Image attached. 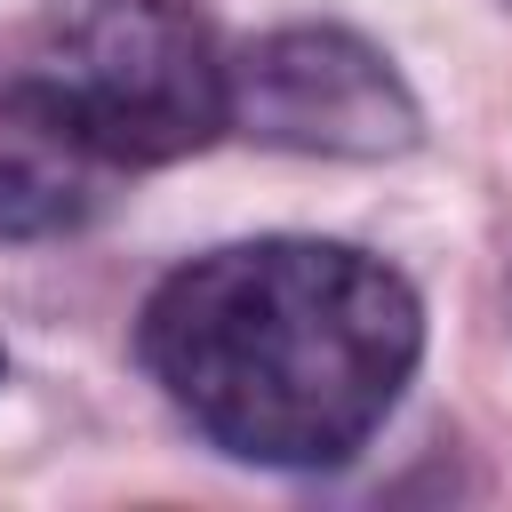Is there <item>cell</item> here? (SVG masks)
<instances>
[{"label": "cell", "mask_w": 512, "mask_h": 512, "mask_svg": "<svg viewBox=\"0 0 512 512\" xmlns=\"http://www.w3.org/2000/svg\"><path fill=\"white\" fill-rule=\"evenodd\" d=\"M424 352L416 288L344 240H240L176 264L136 320V360L176 416L272 472L360 456Z\"/></svg>", "instance_id": "cell-1"}, {"label": "cell", "mask_w": 512, "mask_h": 512, "mask_svg": "<svg viewBox=\"0 0 512 512\" xmlns=\"http://www.w3.org/2000/svg\"><path fill=\"white\" fill-rule=\"evenodd\" d=\"M24 80L112 168H168L232 128L224 56L192 0H48Z\"/></svg>", "instance_id": "cell-2"}, {"label": "cell", "mask_w": 512, "mask_h": 512, "mask_svg": "<svg viewBox=\"0 0 512 512\" xmlns=\"http://www.w3.org/2000/svg\"><path fill=\"white\" fill-rule=\"evenodd\" d=\"M232 128L312 160H392L424 136L408 80L344 24H280L224 64Z\"/></svg>", "instance_id": "cell-3"}, {"label": "cell", "mask_w": 512, "mask_h": 512, "mask_svg": "<svg viewBox=\"0 0 512 512\" xmlns=\"http://www.w3.org/2000/svg\"><path fill=\"white\" fill-rule=\"evenodd\" d=\"M112 200V160L48 104L40 80H0V240L80 232Z\"/></svg>", "instance_id": "cell-4"}, {"label": "cell", "mask_w": 512, "mask_h": 512, "mask_svg": "<svg viewBox=\"0 0 512 512\" xmlns=\"http://www.w3.org/2000/svg\"><path fill=\"white\" fill-rule=\"evenodd\" d=\"M0 376H8V352H0Z\"/></svg>", "instance_id": "cell-5"}]
</instances>
